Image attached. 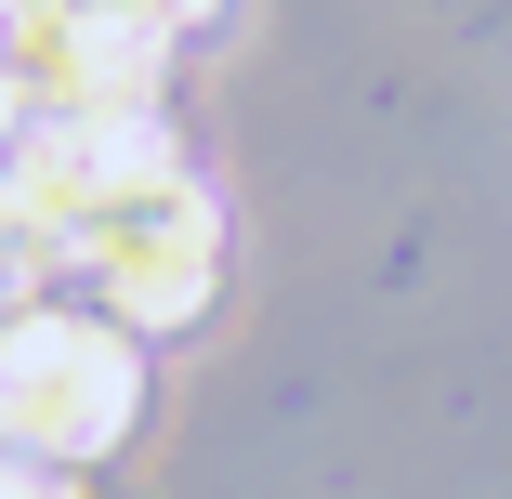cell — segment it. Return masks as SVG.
I'll return each mask as SVG.
<instances>
[{"label":"cell","mask_w":512,"mask_h":499,"mask_svg":"<svg viewBox=\"0 0 512 499\" xmlns=\"http://www.w3.org/2000/svg\"><path fill=\"white\" fill-rule=\"evenodd\" d=\"M0 499H79V473H40V460L0 447Z\"/></svg>","instance_id":"5b68a950"},{"label":"cell","mask_w":512,"mask_h":499,"mask_svg":"<svg viewBox=\"0 0 512 499\" xmlns=\"http://www.w3.org/2000/svg\"><path fill=\"white\" fill-rule=\"evenodd\" d=\"M66 263L106 289V316H119L132 342H171V329L211 316V289H224V211H211V184H197V171H171V184L106 197V211L79 224Z\"/></svg>","instance_id":"7a4b0ae2"},{"label":"cell","mask_w":512,"mask_h":499,"mask_svg":"<svg viewBox=\"0 0 512 499\" xmlns=\"http://www.w3.org/2000/svg\"><path fill=\"white\" fill-rule=\"evenodd\" d=\"M27 14H106V0H0V27H27Z\"/></svg>","instance_id":"8992f818"},{"label":"cell","mask_w":512,"mask_h":499,"mask_svg":"<svg viewBox=\"0 0 512 499\" xmlns=\"http://www.w3.org/2000/svg\"><path fill=\"white\" fill-rule=\"evenodd\" d=\"M0 53L40 92V119H158V79H171L184 40H158L145 14L106 0V14H27Z\"/></svg>","instance_id":"3957f363"},{"label":"cell","mask_w":512,"mask_h":499,"mask_svg":"<svg viewBox=\"0 0 512 499\" xmlns=\"http://www.w3.org/2000/svg\"><path fill=\"white\" fill-rule=\"evenodd\" d=\"M132 421H145V342L119 316L27 303L14 329H0V447L14 460L79 473V460H106Z\"/></svg>","instance_id":"6da1fadb"},{"label":"cell","mask_w":512,"mask_h":499,"mask_svg":"<svg viewBox=\"0 0 512 499\" xmlns=\"http://www.w3.org/2000/svg\"><path fill=\"white\" fill-rule=\"evenodd\" d=\"M119 14H145L158 40H197V27H224V0H119Z\"/></svg>","instance_id":"277c9868"}]
</instances>
